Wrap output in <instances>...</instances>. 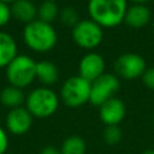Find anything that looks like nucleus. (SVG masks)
Here are the masks:
<instances>
[{
	"mask_svg": "<svg viewBox=\"0 0 154 154\" xmlns=\"http://www.w3.org/2000/svg\"><path fill=\"white\" fill-rule=\"evenodd\" d=\"M128 11V0H89L90 19L101 28H113L124 22Z\"/></svg>",
	"mask_w": 154,
	"mask_h": 154,
	"instance_id": "f257e3e1",
	"label": "nucleus"
},
{
	"mask_svg": "<svg viewBox=\"0 0 154 154\" xmlns=\"http://www.w3.org/2000/svg\"><path fill=\"white\" fill-rule=\"evenodd\" d=\"M23 38L30 49L38 53H45L55 46L58 36L54 28L49 23L35 19L25 25L23 30Z\"/></svg>",
	"mask_w": 154,
	"mask_h": 154,
	"instance_id": "f03ea898",
	"label": "nucleus"
},
{
	"mask_svg": "<svg viewBox=\"0 0 154 154\" xmlns=\"http://www.w3.org/2000/svg\"><path fill=\"white\" fill-rule=\"evenodd\" d=\"M25 103L32 117L48 118L58 109L59 100L52 89L42 87L31 90L25 99Z\"/></svg>",
	"mask_w": 154,
	"mask_h": 154,
	"instance_id": "7ed1b4c3",
	"label": "nucleus"
},
{
	"mask_svg": "<svg viewBox=\"0 0 154 154\" xmlns=\"http://www.w3.org/2000/svg\"><path fill=\"white\" fill-rule=\"evenodd\" d=\"M6 77L11 85L25 88L36 78V63L28 55H17L6 66Z\"/></svg>",
	"mask_w": 154,
	"mask_h": 154,
	"instance_id": "20e7f679",
	"label": "nucleus"
},
{
	"mask_svg": "<svg viewBox=\"0 0 154 154\" xmlns=\"http://www.w3.org/2000/svg\"><path fill=\"white\" fill-rule=\"evenodd\" d=\"M91 83L81 76H72L67 78L60 90L63 102L72 108L81 107L90 100Z\"/></svg>",
	"mask_w": 154,
	"mask_h": 154,
	"instance_id": "39448f33",
	"label": "nucleus"
},
{
	"mask_svg": "<svg viewBox=\"0 0 154 154\" xmlns=\"http://www.w3.org/2000/svg\"><path fill=\"white\" fill-rule=\"evenodd\" d=\"M102 29L91 19L79 20L72 28V38L73 41L84 49H93L100 45L102 41Z\"/></svg>",
	"mask_w": 154,
	"mask_h": 154,
	"instance_id": "423d86ee",
	"label": "nucleus"
},
{
	"mask_svg": "<svg viewBox=\"0 0 154 154\" xmlns=\"http://www.w3.org/2000/svg\"><path fill=\"white\" fill-rule=\"evenodd\" d=\"M119 89V79L112 73H103L91 82L90 100L94 106H101L103 102L113 97V94Z\"/></svg>",
	"mask_w": 154,
	"mask_h": 154,
	"instance_id": "0eeeda50",
	"label": "nucleus"
},
{
	"mask_svg": "<svg viewBox=\"0 0 154 154\" xmlns=\"http://www.w3.org/2000/svg\"><path fill=\"white\" fill-rule=\"evenodd\" d=\"M116 72L125 79H135L142 77L146 71L144 59L136 53H124L119 55L114 63Z\"/></svg>",
	"mask_w": 154,
	"mask_h": 154,
	"instance_id": "6e6552de",
	"label": "nucleus"
},
{
	"mask_svg": "<svg viewBox=\"0 0 154 154\" xmlns=\"http://www.w3.org/2000/svg\"><path fill=\"white\" fill-rule=\"evenodd\" d=\"M32 124L31 113L24 107L12 108L6 117V128L13 135L26 134Z\"/></svg>",
	"mask_w": 154,
	"mask_h": 154,
	"instance_id": "1a4fd4ad",
	"label": "nucleus"
},
{
	"mask_svg": "<svg viewBox=\"0 0 154 154\" xmlns=\"http://www.w3.org/2000/svg\"><path fill=\"white\" fill-rule=\"evenodd\" d=\"M103 70L105 60L97 53H87L79 61V76L90 83L99 78L101 75H103Z\"/></svg>",
	"mask_w": 154,
	"mask_h": 154,
	"instance_id": "9d476101",
	"label": "nucleus"
},
{
	"mask_svg": "<svg viewBox=\"0 0 154 154\" xmlns=\"http://www.w3.org/2000/svg\"><path fill=\"white\" fill-rule=\"evenodd\" d=\"M126 108L124 102L118 97H111L100 106V119L106 126L118 125L125 117Z\"/></svg>",
	"mask_w": 154,
	"mask_h": 154,
	"instance_id": "9b49d317",
	"label": "nucleus"
},
{
	"mask_svg": "<svg viewBox=\"0 0 154 154\" xmlns=\"http://www.w3.org/2000/svg\"><path fill=\"white\" fill-rule=\"evenodd\" d=\"M149 20H150V11L146 5L135 4L130 7H128L124 22L129 26L140 29V28L147 25Z\"/></svg>",
	"mask_w": 154,
	"mask_h": 154,
	"instance_id": "f8f14e48",
	"label": "nucleus"
},
{
	"mask_svg": "<svg viewBox=\"0 0 154 154\" xmlns=\"http://www.w3.org/2000/svg\"><path fill=\"white\" fill-rule=\"evenodd\" d=\"M11 13L23 23H31L37 16V8L30 0H17L12 4Z\"/></svg>",
	"mask_w": 154,
	"mask_h": 154,
	"instance_id": "ddd939ff",
	"label": "nucleus"
},
{
	"mask_svg": "<svg viewBox=\"0 0 154 154\" xmlns=\"http://www.w3.org/2000/svg\"><path fill=\"white\" fill-rule=\"evenodd\" d=\"M17 57V45L14 38L7 32L0 31V67L7 66Z\"/></svg>",
	"mask_w": 154,
	"mask_h": 154,
	"instance_id": "4468645a",
	"label": "nucleus"
},
{
	"mask_svg": "<svg viewBox=\"0 0 154 154\" xmlns=\"http://www.w3.org/2000/svg\"><path fill=\"white\" fill-rule=\"evenodd\" d=\"M36 78L46 85L54 84L59 78L58 67L47 60L38 61L36 63Z\"/></svg>",
	"mask_w": 154,
	"mask_h": 154,
	"instance_id": "2eb2a0df",
	"label": "nucleus"
},
{
	"mask_svg": "<svg viewBox=\"0 0 154 154\" xmlns=\"http://www.w3.org/2000/svg\"><path fill=\"white\" fill-rule=\"evenodd\" d=\"M0 101L4 106L12 108L20 107V105L24 102V94L22 89L16 88L13 85L6 87L0 93Z\"/></svg>",
	"mask_w": 154,
	"mask_h": 154,
	"instance_id": "dca6fc26",
	"label": "nucleus"
},
{
	"mask_svg": "<svg viewBox=\"0 0 154 154\" xmlns=\"http://www.w3.org/2000/svg\"><path fill=\"white\" fill-rule=\"evenodd\" d=\"M85 152L87 143L77 135L66 137L60 147V154H85Z\"/></svg>",
	"mask_w": 154,
	"mask_h": 154,
	"instance_id": "f3484780",
	"label": "nucleus"
},
{
	"mask_svg": "<svg viewBox=\"0 0 154 154\" xmlns=\"http://www.w3.org/2000/svg\"><path fill=\"white\" fill-rule=\"evenodd\" d=\"M58 13H59V10H58L57 4L48 1V0H45L43 2H41V5L37 8V16L40 20L45 23H49V24L57 18Z\"/></svg>",
	"mask_w": 154,
	"mask_h": 154,
	"instance_id": "a211bd4d",
	"label": "nucleus"
},
{
	"mask_svg": "<svg viewBox=\"0 0 154 154\" xmlns=\"http://www.w3.org/2000/svg\"><path fill=\"white\" fill-rule=\"evenodd\" d=\"M102 137L107 144L114 146V144H118L120 142L123 134H122V130L118 125H109V126L105 128V130L102 132Z\"/></svg>",
	"mask_w": 154,
	"mask_h": 154,
	"instance_id": "6ab92c4d",
	"label": "nucleus"
},
{
	"mask_svg": "<svg viewBox=\"0 0 154 154\" xmlns=\"http://www.w3.org/2000/svg\"><path fill=\"white\" fill-rule=\"evenodd\" d=\"M60 19L61 22L65 24V25H70V26H75L78 22H79V18H78V12L76 11L75 7L72 6H66L61 10L60 12Z\"/></svg>",
	"mask_w": 154,
	"mask_h": 154,
	"instance_id": "aec40b11",
	"label": "nucleus"
},
{
	"mask_svg": "<svg viewBox=\"0 0 154 154\" xmlns=\"http://www.w3.org/2000/svg\"><path fill=\"white\" fill-rule=\"evenodd\" d=\"M142 82L148 89L154 90V67L146 69L142 75Z\"/></svg>",
	"mask_w": 154,
	"mask_h": 154,
	"instance_id": "412c9836",
	"label": "nucleus"
},
{
	"mask_svg": "<svg viewBox=\"0 0 154 154\" xmlns=\"http://www.w3.org/2000/svg\"><path fill=\"white\" fill-rule=\"evenodd\" d=\"M11 16L12 13H11V8L8 7V5L0 1V26L7 24Z\"/></svg>",
	"mask_w": 154,
	"mask_h": 154,
	"instance_id": "4be33fe9",
	"label": "nucleus"
},
{
	"mask_svg": "<svg viewBox=\"0 0 154 154\" xmlns=\"http://www.w3.org/2000/svg\"><path fill=\"white\" fill-rule=\"evenodd\" d=\"M8 147V137L6 131L0 126V154H6Z\"/></svg>",
	"mask_w": 154,
	"mask_h": 154,
	"instance_id": "5701e85b",
	"label": "nucleus"
},
{
	"mask_svg": "<svg viewBox=\"0 0 154 154\" xmlns=\"http://www.w3.org/2000/svg\"><path fill=\"white\" fill-rule=\"evenodd\" d=\"M40 154H60V149H58L53 146H47L41 149Z\"/></svg>",
	"mask_w": 154,
	"mask_h": 154,
	"instance_id": "b1692460",
	"label": "nucleus"
},
{
	"mask_svg": "<svg viewBox=\"0 0 154 154\" xmlns=\"http://www.w3.org/2000/svg\"><path fill=\"white\" fill-rule=\"evenodd\" d=\"M131 1H134L135 4H143V5H144V4L148 2L149 0H131Z\"/></svg>",
	"mask_w": 154,
	"mask_h": 154,
	"instance_id": "393cba45",
	"label": "nucleus"
},
{
	"mask_svg": "<svg viewBox=\"0 0 154 154\" xmlns=\"http://www.w3.org/2000/svg\"><path fill=\"white\" fill-rule=\"evenodd\" d=\"M0 1H2V2H5V4H13L14 1H17V0H0Z\"/></svg>",
	"mask_w": 154,
	"mask_h": 154,
	"instance_id": "a878e982",
	"label": "nucleus"
},
{
	"mask_svg": "<svg viewBox=\"0 0 154 154\" xmlns=\"http://www.w3.org/2000/svg\"><path fill=\"white\" fill-rule=\"evenodd\" d=\"M142 154H154V149H147V150L143 152Z\"/></svg>",
	"mask_w": 154,
	"mask_h": 154,
	"instance_id": "bb28decb",
	"label": "nucleus"
},
{
	"mask_svg": "<svg viewBox=\"0 0 154 154\" xmlns=\"http://www.w3.org/2000/svg\"><path fill=\"white\" fill-rule=\"evenodd\" d=\"M48 1H52V2H55L57 0H48Z\"/></svg>",
	"mask_w": 154,
	"mask_h": 154,
	"instance_id": "cd10ccee",
	"label": "nucleus"
},
{
	"mask_svg": "<svg viewBox=\"0 0 154 154\" xmlns=\"http://www.w3.org/2000/svg\"><path fill=\"white\" fill-rule=\"evenodd\" d=\"M6 154H13V153H6Z\"/></svg>",
	"mask_w": 154,
	"mask_h": 154,
	"instance_id": "c85d7f7f",
	"label": "nucleus"
},
{
	"mask_svg": "<svg viewBox=\"0 0 154 154\" xmlns=\"http://www.w3.org/2000/svg\"><path fill=\"white\" fill-rule=\"evenodd\" d=\"M30 1H35V0H30Z\"/></svg>",
	"mask_w": 154,
	"mask_h": 154,
	"instance_id": "c756f323",
	"label": "nucleus"
},
{
	"mask_svg": "<svg viewBox=\"0 0 154 154\" xmlns=\"http://www.w3.org/2000/svg\"><path fill=\"white\" fill-rule=\"evenodd\" d=\"M153 123H154V118H153Z\"/></svg>",
	"mask_w": 154,
	"mask_h": 154,
	"instance_id": "7c9ffc66",
	"label": "nucleus"
}]
</instances>
